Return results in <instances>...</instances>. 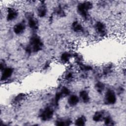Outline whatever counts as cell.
<instances>
[{"label":"cell","instance_id":"obj_1","mask_svg":"<svg viewBox=\"0 0 126 126\" xmlns=\"http://www.w3.org/2000/svg\"><path fill=\"white\" fill-rule=\"evenodd\" d=\"M43 43L39 37L37 36H33L30 39V46L27 48L28 52H37L41 50Z\"/></svg>","mask_w":126,"mask_h":126},{"label":"cell","instance_id":"obj_2","mask_svg":"<svg viewBox=\"0 0 126 126\" xmlns=\"http://www.w3.org/2000/svg\"><path fill=\"white\" fill-rule=\"evenodd\" d=\"M92 7V4L90 2H85L78 5L77 10L79 14L83 18H87L88 11Z\"/></svg>","mask_w":126,"mask_h":126},{"label":"cell","instance_id":"obj_3","mask_svg":"<svg viewBox=\"0 0 126 126\" xmlns=\"http://www.w3.org/2000/svg\"><path fill=\"white\" fill-rule=\"evenodd\" d=\"M54 115V111L50 107H46L43 109L40 114V118L43 121L51 120Z\"/></svg>","mask_w":126,"mask_h":126},{"label":"cell","instance_id":"obj_4","mask_svg":"<svg viewBox=\"0 0 126 126\" xmlns=\"http://www.w3.org/2000/svg\"><path fill=\"white\" fill-rule=\"evenodd\" d=\"M105 102L106 104L111 105L114 104L117 99L116 94L112 90H108L105 95Z\"/></svg>","mask_w":126,"mask_h":126},{"label":"cell","instance_id":"obj_5","mask_svg":"<svg viewBox=\"0 0 126 126\" xmlns=\"http://www.w3.org/2000/svg\"><path fill=\"white\" fill-rule=\"evenodd\" d=\"M1 72L2 73L1 76V80H5L11 76L13 72V70L11 67H5L1 70Z\"/></svg>","mask_w":126,"mask_h":126},{"label":"cell","instance_id":"obj_6","mask_svg":"<svg viewBox=\"0 0 126 126\" xmlns=\"http://www.w3.org/2000/svg\"><path fill=\"white\" fill-rule=\"evenodd\" d=\"M18 16L17 11L14 8H9L7 11V20L8 21H11L15 19Z\"/></svg>","mask_w":126,"mask_h":126},{"label":"cell","instance_id":"obj_7","mask_svg":"<svg viewBox=\"0 0 126 126\" xmlns=\"http://www.w3.org/2000/svg\"><path fill=\"white\" fill-rule=\"evenodd\" d=\"M26 28L25 24L23 23H19L15 25L13 28V31L16 34H20L22 33Z\"/></svg>","mask_w":126,"mask_h":126},{"label":"cell","instance_id":"obj_8","mask_svg":"<svg viewBox=\"0 0 126 126\" xmlns=\"http://www.w3.org/2000/svg\"><path fill=\"white\" fill-rule=\"evenodd\" d=\"M67 101L70 106H74L78 103L79 101V97L76 95H71L68 97Z\"/></svg>","mask_w":126,"mask_h":126},{"label":"cell","instance_id":"obj_9","mask_svg":"<svg viewBox=\"0 0 126 126\" xmlns=\"http://www.w3.org/2000/svg\"><path fill=\"white\" fill-rule=\"evenodd\" d=\"M95 29L99 33L103 34L105 31V26L104 24L100 22H97L95 25Z\"/></svg>","mask_w":126,"mask_h":126},{"label":"cell","instance_id":"obj_10","mask_svg":"<svg viewBox=\"0 0 126 126\" xmlns=\"http://www.w3.org/2000/svg\"><path fill=\"white\" fill-rule=\"evenodd\" d=\"M28 25L29 27L32 29H36L38 27V23L35 19L32 17L28 18Z\"/></svg>","mask_w":126,"mask_h":126},{"label":"cell","instance_id":"obj_11","mask_svg":"<svg viewBox=\"0 0 126 126\" xmlns=\"http://www.w3.org/2000/svg\"><path fill=\"white\" fill-rule=\"evenodd\" d=\"M80 98L84 102H88L90 100V97L88 92L86 91H82L79 94Z\"/></svg>","mask_w":126,"mask_h":126},{"label":"cell","instance_id":"obj_12","mask_svg":"<svg viewBox=\"0 0 126 126\" xmlns=\"http://www.w3.org/2000/svg\"><path fill=\"white\" fill-rule=\"evenodd\" d=\"M72 27L74 31L76 32H79L83 31V27L81 24L77 22H75L73 23L72 25Z\"/></svg>","mask_w":126,"mask_h":126},{"label":"cell","instance_id":"obj_13","mask_svg":"<svg viewBox=\"0 0 126 126\" xmlns=\"http://www.w3.org/2000/svg\"><path fill=\"white\" fill-rule=\"evenodd\" d=\"M86 121V118L84 116H80L76 120L75 125L76 126H83L85 125Z\"/></svg>","mask_w":126,"mask_h":126},{"label":"cell","instance_id":"obj_14","mask_svg":"<svg viewBox=\"0 0 126 126\" xmlns=\"http://www.w3.org/2000/svg\"><path fill=\"white\" fill-rule=\"evenodd\" d=\"M103 118V113L101 112H96L93 117V120L95 122H99Z\"/></svg>","mask_w":126,"mask_h":126},{"label":"cell","instance_id":"obj_15","mask_svg":"<svg viewBox=\"0 0 126 126\" xmlns=\"http://www.w3.org/2000/svg\"><path fill=\"white\" fill-rule=\"evenodd\" d=\"M46 7L43 6V5H42V6H40L38 9V15L39 17H44L46 15Z\"/></svg>","mask_w":126,"mask_h":126},{"label":"cell","instance_id":"obj_16","mask_svg":"<svg viewBox=\"0 0 126 126\" xmlns=\"http://www.w3.org/2000/svg\"><path fill=\"white\" fill-rule=\"evenodd\" d=\"M69 59L70 54H69L68 53H64L61 56V60L64 62H67L69 60Z\"/></svg>","mask_w":126,"mask_h":126},{"label":"cell","instance_id":"obj_17","mask_svg":"<svg viewBox=\"0 0 126 126\" xmlns=\"http://www.w3.org/2000/svg\"><path fill=\"white\" fill-rule=\"evenodd\" d=\"M95 87L97 89V90L98 92H101L104 90V86L103 84V83H101V82H98L96 85H95Z\"/></svg>","mask_w":126,"mask_h":126},{"label":"cell","instance_id":"obj_18","mask_svg":"<svg viewBox=\"0 0 126 126\" xmlns=\"http://www.w3.org/2000/svg\"><path fill=\"white\" fill-rule=\"evenodd\" d=\"M61 93L62 95H66L69 94V90L66 87H63L61 90Z\"/></svg>","mask_w":126,"mask_h":126},{"label":"cell","instance_id":"obj_19","mask_svg":"<svg viewBox=\"0 0 126 126\" xmlns=\"http://www.w3.org/2000/svg\"><path fill=\"white\" fill-rule=\"evenodd\" d=\"M112 119L109 116H108L104 118V123L107 125H111V123H112Z\"/></svg>","mask_w":126,"mask_h":126},{"label":"cell","instance_id":"obj_20","mask_svg":"<svg viewBox=\"0 0 126 126\" xmlns=\"http://www.w3.org/2000/svg\"><path fill=\"white\" fill-rule=\"evenodd\" d=\"M72 78V74L70 72L68 73L66 75V78L67 79H71Z\"/></svg>","mask_w":126,"mask_h":126}]
</instances>
